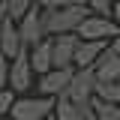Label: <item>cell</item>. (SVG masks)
<instances>
[{"label":"cell","instance_id":"d6986e66","mask_svg":"<svg viewBox=\"0 0 120 120\" xmlns=\"http://www.w3.org/2000/svg\"><path fill=\"white\" fill-rule=\"evenodd\" d=\"M9 21V3H0V27Z\"/></svg>","mask_w":120,"mask_h":120},{"label":"cell","instance_id":"7a4b0ae2","mask_svg":"<svg viewBox=\"0 0 120 120\" xmlns=\"http://www.w3.org/2000/svg\"><path fill=\"white\" fill-rule=\"evenodd\" d=\"M96 84H99V75L96 69H75V78H72V87H69V99H72L84 114H93V99H96Z\"/></svg>","mask_w":120,"mask_h":120},{"label":"cell","instance_id":"3957f363","mask_svg":"<svg viewBox=\"0 0 120 120\" xmlns=\"http://www.w3.org/2000/svg\"><path fill=\"white\" fill-rule=\"evenodd\" d=\"M57 99L51 96H18L12 105V120H51Z\"/></svg>","mask_w":120,"mask_h":120},{"label":"cell","instance_id":"ac0fdd59","mask_svg":"<svg viewBox=\"0 0 120 120\" xmlns=\"http://www.w3.org/2000/svg\"><path fill=\"white\" fill-rule=\"evenodd\" d=\"M15 99H18V96H15V90H12V87H9V90H0V117L12 111Z\"/></svg>","mask_w":120,"mask_h":120},{"label":"cell","instance_id":"7402d4cb","mask_svg":"<svg viewBox=\"0 0 120 120\" xmlns=\"http://www.w3.org/2000/svg\"><path fill=\"white\" fill-rule=\"evenodd\" d=\"M87 120H99V117H96V114H90V117H87Z\"/></svg>","mask_w":120,"mask_h":120},{"label":"cell","instance_id":"8fae6325","mask_svg":"<svg viewBox=\"0 0 120 120\" xmlns=\"http://www.w3.org/2000/svg\"><path fill=\"white\" fill-rule=\"evenodd\" d=\"M108 45H111V42H90V39H81L78 54H75V69H93Z\"/></svg>","mask_w":120,"mask_h":120},{"label":"cell","instance_id":"277c9868","mask_svg":"<svg viewBox=\"0 0 120 120\" xmlns=\"http://www.w3.org/2000/svg\"><path fill=\"white\" fill-rule=\"evenodd\" d=\"M78 36L81 39H90V42H111L120 36V27L114 18H105V15H87L84 24L78 27Z\"/></svg>","mask_w":120,"mask_h":120},{"label":"cell","instance_id":"44dd1931","mask_svg":"<svg viewBox=\"0 0 120 120\" xmlns=\"http://www.w3.org/2000/svg\"><path fill=\"white\" fill-rule=\"evenodd\" d=\"M111 48H114V51L120 54V36H117V39H111Z\"/></svg>","mask_w":120,"mask_h":120},{"label":"cell","instance_id":"9a60e30c","mask_svg":"<svg viewBox=\"0 0 120 120\" xmlns=\"http://www.w3.org/2000/svg\"><path fill=\"white\" fill-rule=\"evenodd\" d=\"M114 3H117V0H87L90 12L105 15V18H111V15H114Z\"/></svg>","mask_w":120,"mask_h":120},{"label":"cell","instance_id":"9c48e42d","mask_svg":"<svg viewBox=\"0 0 120 120\" xmlns=\"http://www.w3.org/2000/svg\"><path fill=\"white\" fill-rule=\"evenodd\" d=\"M0 51L6 54L9 60L21 57L24 51H27V45H24V36H21V30H18V21H6L3 27H0Z\"/></svg>","mask_w":120,"mask_h":120},{"label":"cell","instance_id":"e0dca14e","mask_svg":"<svg viewBox=\"0 0 120 120\" xmlns=\"http://www.w3.org/2000/svg\"><path fill=\"white\" fill-rule=\"evenodd\" d=\"M9 69H12V60L0 51V90H9Z\"/></svg>","mask_w":120,"mask_h":120},{"label":"cell","instance_id":"5b68a950","mask_svg":"<svg viewBox=\"0 0 120 120\" xmlns=\"http://www.w3.org/2000/svg\"><path fill=\"white\" fill-rule=\"evenodd\" d=\"M72 78H75V69H51V72L39 75V96H51V99H60L66 96L69 87H72Z\"/></svg>","mask_w":120,"mask_h":120},{"label":"cell","instance_id":"52a82bcc","mask_svg":"<svg viewBox=\"0 0 120 120\" xmlns=\"http://www.w3.org/2000/svg\"><path fill=\"white\" fill-rule=\"evenodd\" d=\"M54 39V69H75V54L81 36L78 33H63V36H51Z\"/></svg>","mask_w":120,"mask_h":120},{"label":"cell","instance_id":"5bb4252c","mask_svg":"<svg viewBox=\"0 0 120 120\" xmlns=\"http://www.w3.org/2000/svg\"><path fill=\"white\" fill-rule=\"evenodd\" d=\"M33 6H39V0H9V18L12 21H21Z\"/></svg>","mask_w":120,"mask_h":120},{"label":"cell","instance_id":"ffe728a7","mask_svg":"<svg viewBox=\"0 0 120 120\" xmlns=\"http://www.w3.org/2000/svg\"><path fill=\"white\" fill-rule=\"evenodd\" d=\"M111 18L117 21V27H120V0H117V3H114V15H111Z\"/></svg>","mask_w":120,"mask_h":120},{"label":"cell","instance_id":"8992f818","mask_svg":"<svg viewBox=\"0 0 120 120\" xmlns=\"http://www.w3.org/2000/svg\"><path fill=\"white\" fill-rule=\"evenodd\" d=\"M18 30H21L27 48H33V45H39L42 39H48V33H45V9L42 6H33V9L18 21Z\"/></svg>","mask_w":120,"mask_h":120},{"label":"cell","instance_id":"6da1fadb","mask_svg":"<svg viewBox=\"0 0 120 120\" xmlns=\"http://www.w3.org/2000/svg\"><path fill=\"white\" fill-rule=\"evenodd\" d=\"M90 12V6H69V9H45V33L48 36H63V33H78V27L84 24V18Z\"/></svg>","mask_w":120,"mask_h":120},{"label":"cell","instance_id":"ba28073f","mask_svg":"<svg viewBox=\"0 0 120 120\" xmlns=\"http://www.w3.org/2000/svg\"><path fill=\"white\" fill-rule=\"evenodd\" d=\"M33 78H36V72H33V63H30V48H27L21 57L12 60V69H9V87H12L15 93H24V90L33 87Z\"/></svg>","mask_w":120,"mask_h":120},{"label":"cell","instance_id":"4fadbf2b","mask_svg":"<svg viewBox=\"0 0 120 120\" xmlns=\"http://www.w3.org/2000/svg\"><path fill=\"white\" fill-rule=\"evenodd\" d=\"M93 114H96L99 120H120V105H117V102L93 99Z\"/></svg>","mask_w":120,"mask_h":120},{"label":"cell","instance_id":"2e32d148","mask_svg":"<svg viewBox=\"0 0 120 120\" xmlns=\"http://www.w3.org/2000/svg\"><path fill=\"white\" fill-rule=\"evenodd\" d=\"M87 0H39L42 9H69V6H84Z\"/></svg>","mask_w":120,"mask_h":120},{"label":"cell","instance_id":"7c38bea8","mask_svg":"<svg viewBox=\"0 0 120 120\" xmlns=\"http://www.w3.org/2000/svg\"><path fill=\"white\" fill-rule=\"evenodd\" d=\"M54 120H87V114H84L69 96H60L57 108H54Z\"/></svg>","mask_w":120,"mask_h":120},{"label":"cell","instance_id":"603a6c76","mask_svg":"<svg viewBox=\"0 0 120 120\" xmlns=\"http://www.w3.org/2000/svg\"><path fill=\"white\" fill-rule=\"evenodd\" d=\"M0 3H9V0H0Z\"/></svg>","mask_w":120,"mask_h":120},{"label":"cell","instance_id":"30bf717a","mask_svg":"<svg viewBox=\"0 0 120 120\" xmlns=\"http://www.w3.org/2000/svg\"><path fill=\"white\" fill-rule=\"evenodd\" d=\"M30 63H33V72L36 75H45V72L54 69V39L51 36L30 48Z\"/></svg>","mask_w":120,"mask_h":120},{"label":"cell","instance_id":"cb8c5ba5","mask_svg":"<svg viewBox=\"0 0 120 120\" xmlns=\"http://www.w3.org/2000/svg\"><path fill=\"white\" fill-rule=\"evenodd\" d=\"M51 120H54V117H51Z\"/></svg>","mask_w":120,"mask_h":120}]
</instances>
